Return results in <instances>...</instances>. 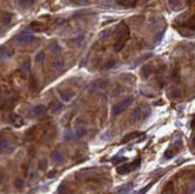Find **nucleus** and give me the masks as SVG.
<instances>
[{"instance_id": "13", "label": "nucleus", "mask_w": 195, "mask_h": 194, "mask_svg": "<svg viewBox=\"0 0 195 194\" xmlns=\"http://www.w3.org/2000/svg\"><path fill=\"white\" fill-rule=\"evenodd\" d=\"M85 134H86V130H85V127H83V126H79V125H77V126H75V135H77V138H83Z\"/></svg>"}, {"instance_id": "21", "label": "nucleus", "mask_w": 195, "mask_h": 194, "mask_svg": "<svg viewBox=\"0 0 195 194\" xmlns=\"http://www.w3.org/2000/svg\"><path fill=\"white\" fill-rule=\"evenodd\" d=\"M124 43H126L124 41H116V43L114 46L115 52H121L123 49V47H124Z\"/></svg>"}, {"instance_id": "20", "label": "nucleus", "mask_w": 195, "mask_h": 194, "mask_svg": "<svg viewBox=\"0 0 195 194\" xmlns=\"http://www.w3.org/2000/svg\"><path fill=\"white\" fill-rule=\"evenodd\" d=\"M61 108H62V103L60 101H53V103H52V110L53 112H57Z\"/></svg>"}, {"instance_id": "36", "label": "nucleus", "mask_w": 195, "mask_h": 194, "mask_svg": "<svg viewBox=\"0 0 195 194\" xmlns=\"http://www.w3.org/2000/svg\"><path fill=\"white\" fill-rule=\"evenodd\" d=\"M171 186H172V183L170 182L169 185L167 186V188H171ZM168 192H170V193H171V192H172V189H170V191H168V189H164V193H168Z\"/></svg>"}, {"instance_id": "39", "label": "nucleus", "mask_w": 195, "mask_h": 194, "mask_svg": "<svg viewBox=\"0 0 195 194\" xmlns=\"http://www.w3.org/2000/svg\"><path fill=\"white\" fill-rule=\"evenodd\" d=\"M4 181V174L3 173H0V183H1Z\"/></svg>"}, {"instance_id": "16", "label": "nucleus", "mask_w": 195, "mask_h": 194, "mask_svg": "<svg viewBox=\"0 0 195 194\" xmlns=\"http://www.w3.org/2000/svg\"><path fill=\"white\" fill-rule=\"evenodd\" d=\"M30 28L32 29V30H35V31H42L43 29H44L43 24L38 23V22H32V23L30 24Z\"/></svg>"}, {"instance_id": "4", "label": "nucleus", "mask_w": 195, "mask_h": 194, "mask_svg": "<svg viewBox=\"0 0 195 194\" xmlns=\"http://www.w3.org/2000/svg\"><path fill=\"white\" fill-rule=\"evenodd\" d=\"M13 40L17 41V42H19V43H30V42H32V41L35 40V37H34V35H31V34L24 33V34L16 35V36L13 37Z\"/></svg>"}, {"instance_id": "15", "label": "nucleus", "mask_w": 195, "mask_h": 194, "mask_svg": "<svg viewBox=\"0 0 195 194\" xmlns=\"http://www.w3.org/2000/svg\"><path fill=\"white\" fill-rule=\"evenodd\" d=\"M60 97L64 102H68L72 98V92L70 91H60Z\"/></svg>"}, {"instance_id": "32", "label": "nucleus", "mask_w": 195, "mask_h": 194, "mask_svg": "<svg viewBox=\"0 0 195 194\" xmlns=\"http://www.w3.org/2000/svg\"><path fill=\"white\" fill-rule=\"evenodd\" d=\"M115 64H116V61H115V60H109L108 62H106V64L104 65V69L109 70V69H111V67H114V66H115Z\"/></svg>"}, {"instance_id": "38", "label": "nucleus", "mask_w": 195, "mask_h": 194, "mask_svg": "<svg viewBox=\"0 0 195 194\" xmlns=\"http://www.w3.org/2000/svg\"><path fill=\"white\" fill-rule=\"evenodd\" d=\"M151 186H152V183H151V185H149V186H146V187H145L144 189H141V191H140L139 193H145V192H146V191H147V189H149V188H150Z\"/></svg>"}, {"instance_id": "7", "label": "nucleus", "mask_w": 195, "mask_h": 194, "mask_svg": "<svg viewBox=\"0 0 195 194\" xmlns=\"http://www.w3.org/2000/svg\"><path fill=\"white\" fill-rule=\"evenodd\" d=\"M46 113V107L44 105H36L35 108L31 110V113H30V116L31 118H40L41 115H43Z\"/></svg>"}, {"instance_id": "26", "label": "nucleus", "mask_w": 195, "mask_h": 194, "mask_svg": "<svg viewBox=\"0 0 195 194\" xmlns=\"http://www.w3.org/2000/svg\"><path fill=\"white\" fill-rule=\"evenodd\" d=\"M119 3L124 5V6H134L136 0H119Z\"/></svg>"}, {"instance_id": "5", "label": "nucleus", "mask_w": 195, "mask_h": 194, "mask_svg": "<svg viewBox=\"0 0 195 194\" xmlns=\"http://www.w3.org/2000/svg\"><path fill=\"white\" fill-rule=\"evenodd\" d=\"M13 150H15L13 145H11L5 139H0V153H11Z\"/></svg>"}, {"instance_id": "30", "label": "nucleus", "mask_w": 195, "mask_h": 194, "mask_svg": "<svg viewBox=\"0 0 195 194\" xmlns=\"http://www.w3.org/2000/svg\"><path fill=\"white\" fill-rule=\"evenodd\" d=\"M62 66H64V61H62V60H57V61H54V62H53V67H54V69H56V70L61 69Z\"/></svg>"}, {"instance_id": "18", "label": "nucleus", "mask_w": 195, "mask_h": 194, "mask_svg": "<svg viewBox=\"0 0 195 194\" xmlns=\"http://www.w3.org/2000/svg\"><path fill=\"white\" fill-rule=\"evenodd\" d=\"M44 59H46V53L43 51L38 52L36 54V56H35V61L36 62H42V61H44Z\"/></svg>"}, {"instance_id": "1", "label": "nucleus", "mask_w": 195, "mask_h": 194, "mask_svg": "<svg viewBox=\"0 0 195 194\" xmlns=\"http://www.w3.org/2000/svg\"><path fill=\"white\" fill-rule=\"evenodd\" d=\"M116 38H118V41L127 42V40L129 38V29L126 25V23H121L116 29Z\"/></svg>"}, {"instance_id": "17", "label": "nucleus", "mask_w": 195, "mask_h": 194, "mask_svg": "<svg viewBox=\"0 0 195 194\" xmlns=\"http://www.w3.org/2000/svg\"><path fill=\"white\" fill-rule=\"evenodd\" d=\"M22 71L26 74V73H30V60L26 59L25 61H23L22 64Z\"/></svg>"}, {"instance_id": "12", "label": "nucleus", "mask_w": 195, "mask_h": 194, "mask_svg": "<svg viewBox=\"0 0 195 194\" xmlns=\"http://www.w3.org/2000/svg\"><path fill=\"white\" fill-rule=\"evenodd\" d=\"M12 13H10V12H4L1 13V17H0V19H1V22L4 24H10L12 21Z\"/></svg>"}, {"instance_id": "41", "label": "nucleus", "mask_w": 195, "mask_h": 194, "mask_svg": "<svg viewBox=\"0 0 195 194\" xmlns=\"http://www.w3.org/2000/svg\"><path fill=\"white\" fill-rule=\"evenodd\" d=\"M1 33H3V30H1V28H0V35H1Z\"/></svg>"}, {"instance_id": "8", "label": "nucleus", "mask_w": 195, "mask_h": 194, "mask_svg": "<svg viewBox=\"0 0 195 194\" xmlns=\"http://www.w3.org/2000/svg\"><path fill=\"white\" fill-rule=\"evenodd\" d=\"M52 159L56 164H61V163H64V155L61 153L60 150H55L52 153Z\"/></svg>"}, {"instance_id": "33", "label": "nucleus", "mask_w": 195, "mask_h": 194, "mask_svg": "<svg viewBox=\"0 0 195 194\" xmlns=\"http://www.w3.org/2000/svg\"><path fill=\"white\" fill-rule=\"evenodd\" d=\"M174 155H175V152H172V150H168L167 152L164 153V157L167 158V159H169V158H172V157H174Z\"/></svg>"}, {"instance_id": "37", "label": "nucleus", "mask_w": 195, "mask_h": 194, "mask_svg": "<svg viewBox=\"0 0 195 194\" xmlns=\"http://www.w3.org/2000/svg\"><path fill=\"white\" fill-rule=\"evenodd\" d=\"M180 95H181V94H180V91H178V90H175V91H174V94H172V97H178Z\"/></svg>"}, {"instance_id": "22", "label": "nucleus", "mask_w": 195, "mask_h": 194, "mask_svg": "<svg viewBox=\"0 0 195 194\" xmlns=\"http://www.w3.org/2000/svg\"><path fill=\"white\" fill-rule=\"evenodd\" d=\"M47 167H48V161H47L46 158H43V159H41L40 162H38L37 168L40 169V170H46V169H47Z\"/></svg>"}, {"instance_id": "14", "label": "nucleus", "mask_w": 195, "mask_h": 194, "mask_svg": "<svg viewBox=\"0 0 195 194\" xmlns=\"http://www.w3.org/2000/svg\"><path fill=\"white\" fill-rule=\"evenodd\" d=\"M17 1H18L19 6L23 7V8H29L34 4V0H17Z\"/></svg>"}, {"instance_id": "2", "label": "nucleus", "mask_w": 195, "mask_h": 194, "mask_svg": "<svg viewBox=\"0 0 195 194\" xmlns=\"http://www.w3.org/2000/svg\"><path fill=\"white\" fill-rule=\"evenodd\" d=\"M132 102H133V97H127V98H124L122 102H120V103H118V104H115V105L113 107V110H111L113 114H114V115H119V114H121L122 112H124L126 109L128 108Z\"/></svg>"}, {"instance_id": "34", "label": "nucleus", "mask_w": 195, "mask_h": 194, "mask_svg": "<svg viewBox=\"0 0 195 194\" xmlns=\"http://www.w3.org/2000/svg\"><path fill=\"white\" fill-rule=\"evenodd\" d=\"M56 175H57V171H56V170H52V171L48 173L47 177H48V179H53V177H55Z\"/></svg>"}, {"instance_id": "28", "label": "nucleus", "mask_w": 195, "mask_h": 194, "mask_svg": "<svg viewBox=\"0 0 195 194\" xmlns=\"http://www.w3.org/2000/svg\"><path fill=\"white\" fill-rule=\"evenodd\" d=\"M180 33L183 35V36H195V31L189 29V30H180Z\"/></svg>"}, {"instance_id": "27", "label": "nucleus", "mask_w": 195, "mask_h": 194, "mask_svg": "<svg viewBox=\"0 0 195 194\" xmlns=\"http://www.w3.org/2000/svg\"><path fill=\"white\" fill-rule=\"evenodd\" d=\"M83 40H84V35H79V36H77V37H73L71 41H72V43H74V44H79Z\"/></svg>"}, {"instance_id": "19", "label": "nucleus", "mask_w": 195, "mask_h": 194, "mask_svg": "<svg viewBox=\"0 0 195 194\" xmlns=\"http://www.w3.org/2000/svg\"><path fill=\"white\" fill-rule=\"evenodd\" d=\"M37 86H38V84H37L36 78H35L34 76H31V78H30V84H29V88H30L31 91H35V90L37 89Z\"/></svg>"}, {"instance_id": "23", "label": "nucleus", "mask_w": 195, "mask_h": 194, "mask_svg": "<svg viewBox=\"0 0 195 194\" xmlns=\"http://www.w3.org/2000/svg\"><path fill=\"white\" fill-rule=\"evenodd\" d=\"M169 4H170V6L174 10H177V8H180L182 6L181 5V0H169Z\"/></svg>"}, {"instance_id": "24", "label": "nucleus", "mask_w": 195, "mask_h": 194, "mask_svg": "<svg viewBox=\"0 0 195 194\" xmlns=\"http://www.w3.org/2000/svg\"><path fill=\"white\" fill-rule=\"evenodd\" d=\"M50 52L54 53V54H59V53L61 52V47H60V44L53 43V44L50 46Z\"/></svg>"}, {"instance_id": "40", "label": "nucleus", "mask_w": 195, "mask_h": 194, "mask_svg": "<svg viewBox=\"0 0 195 194\" xmlns=\"http://www.w3.org/2000/svg\"><path fill=\"white\" fill-rule=\"evenodd\" d=\"M193 1H194V0H188V3H189V4H190V3H193Z\"/></svg>"}, {"instance_id": "10", "label": "nucleus", "mask_w": 195, "mask_h": 194, "mask_svg": "<svg viewBox=\"0 0 195 194\" xmlns=\"http://www.w3.org/2000/svg\"><path fill=\"white\" fill-rule=\"evenodd\" d=\"M132 119L135 120V121H140L142 120V108H140V107H136V108L132 112Z\"/></svg>"}, {"instance_id": "9", "label": "nucleus", "mask_w": 195, "mask_h": 194, "mask_svg": "<svg viewBox=\"0 0 195 194\" xmlns=\"http://www.w3.org/2000/svg\"><path fill=\"white\" fill-rule=\"evenodd\" d=\"M140 73H141V78H142V79H147L149 77H150V74L152 73V67H151L149 64L144 65V66L141 67Z\"/></svg>"}, {"instance_id": "29", "label": "nucleus", "mask_w": 195, "mask_h": 194, "mask_svg": "<svg viewBox=\"0 0 195 194\" xmlns=\"http://www.w3.org/2000/svg\"><path fill=\"white\" fill-rule=\"evenodd\" d=\"M131 187H132V183H128V185L121 187V189H119V193H127L131 191Z\"/></svg>"}, {"instance_id": "35", "label": "nucleus", "mask_w": 195, "mask_h": 194, "mask_svg": "<svg viewBox=\"0 0 195 194\" xmlns=\"http://www.w3.org/2000/svg\"><path fill=\"white\" fill-rule=\"evenodd\" d=\"M188 25H189V28L192 29V28H194V25H195V15L189 19L188 21Z\"/></svg>"}, {"instance_id": "31", "label": "nucleus", "mask_w": 195, "mask_h": 194, "mask_svg": "<svg viewBox=\"0 0 195 194\" xmlns=\"http://www.w3.org/2000/svg\"><path fill=\"white\" fill-rule=\"evenodd\" d=\"M72 138H73L72 132H71L70 130H67V131L65 132V134H64V139H65V140H71Z\"/></svg>"}, {"instance_id": "6", "label": "nucleus", "mask_w": 195, "mask_h": 194, "mask_svg": "<svg viewBox=\"0 0 195 194\" xmlns=\"http://www.w3.org/2000/svg\"><path fill=\"white\" fill-rule=\"evenodd\" d=\"M13 55V49L8 48L6 46H1L0 47V60L1 59H7V58H11Z\"/></svg>"}, {"instance_id": "11", "label": "nucleus", "mask_w": 195, "mask_h": 194, "mask_svg": "<svg viewBox=\"0 0 195 194\" xmlns=\"http://www.w3.org/2000/svg\"><path fill=\"white\" fill-rule=\"evenodd\" d=\"M136 137H139V133H138V132H133V133H129V134L124 135V137L122 138V140H121V144H126V143H128V141H131V140L135 139Z\"/></svg>"}, {"instance_id": "25", "label": "nucleus", "mask_w": 195, "mask_h": 194, "mask_svg": "<svg viewBox=\"0 0 195 194\" xmlns=\"http://www.w3.org/2000/svg\"><path fill=\"white\" fill-rule=\"evenodd\" d=\"M13 185H15V188H17V189H22L23 186H24V181H23L22 179H19V177H18V179L15 180Z\"/></svg>"}, {"instance_id": "3", "label": "nucleus", "mask_w": 195, "mask_h": 194, "mask_svg": "<svg viewBox=\"0 0 195 194\" xmlns=\"http://www.w3.org/2000/svg\"><path fill=\"white\" fill-rule=\"evenodd\" d=\"M140 166V159L138 158L134 163H132V164H123V166H120L119 168H118V173L119 174H128L129 171H132V170H135L136 168H138Z\"/></svg>"}]
</instances>
